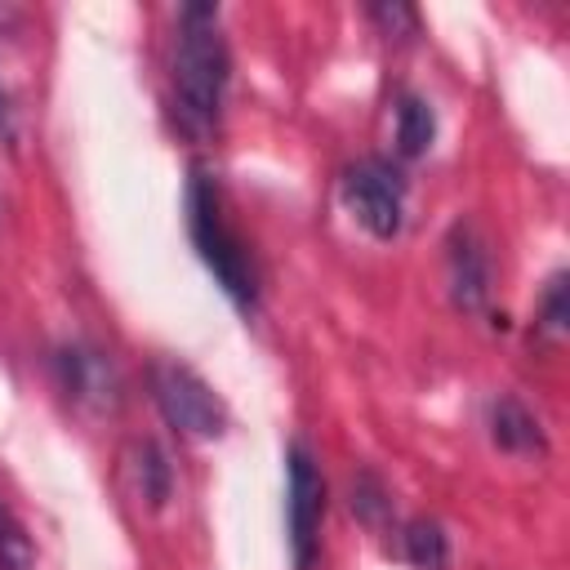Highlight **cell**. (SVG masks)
Listing matches in <instances>:
<instances>
[{"mask_svg":"<svg viewBox=\"0 0 570 570\" xmlns=\"http://www.w3.org/2000/svg\"><path fill=\"white\" fill-rule=\"evenodd\" d=\"M174 102L187 129L205 134L223 116L227 80H232V53L227 40L218 36V9L214 4H187L178 13V36H174Z\"/></svg>","mask_w":570,"mask_h":570,"instance_id":"cell-1","label":"cell"},{"mask_svg":"<svg viewBox=\"0 0 570 570\" xmlns=\"http://www.w3.org/2000/svg\"><path fill=\"white\" fill-rule=\"evenodd\" d=\"M187 227H191V245L200 254V263L214 272V281L223 285V294L236 307H254L258 298V276H254V258L245 249V240L232 232V223L223 218L218 191L205 174L191 178L187 191Z\"/></svg>","mask_w":570,"mask_h":570,"instance_id":"cell-2","label":"cell"},{"mask_svg":"<svg viewBox=\"0 0 570 570\" xmlns=\"http://www.w3.org/2000/svg\"><path fill=\"white\" fill-rule=\"evenodd\" d=\"M147 383H151V401L156 410L165 414V423L191 441H214L227 432V405L223 396L183 361H151L147 370Z\"/></svg>","mask_w":570,"mask_h":570,"instance_id":"cell-3","label":"cell"},{"mask_svg":"<svg viewBox=\"0 0 570 570\" xmlns=\"http://www.w3.org/2000/svg\"><path fill=\"white\" fill-rule=\"evenodd\" d=\"M289 481H285V525H289V552L294 570H312L321 557V521H325V476L303 441L285 454Z\"/></svg>","mask_w":570,"mask_h":570,"instance_id":"cell-4","label":"cell"},{"mask_svg":"<svg viewBox=\"0 0 570 570\" xmlns=\"http://www.w3.org/2000/svg\"><path fill=\"white\" fill-rule=\"evenodd\" d=\"M343 196H347V209L356 214V223L370 236L392 240L401 232V223H405V183L387 160H356L343 174Z\"/></svg>","mask_w":570,"mask_h":570,"instance_id":"cell-5","label":"cell"},{"mask_svg":"<svg viewBox=\"0 0 570 570\" xmlns=\"http://www.w3.org/2000/svg\"><path fill=\"white\" fill-rule=\"evenodd\" d=\"M53 365H58L62 392L76 405H85L94 414H111L120 405V374L107 352H98L89 343H67V347H58Z\"/></svg>","mask_w":570,"mask_h":570,"instance_id":"cell-6","label":"cell"},{"mask_svg":"<svg viewBox=\"0 0 570 570\" xmlns=\"http://www.w3.org/2000/svg\"><path fill=\"white\" fill-rule=\"evenodd\" d=\"M445 267H450V298L463 312H481L490 298V254L485 245L459 223L445 240Z\"/></svg>","mask_w":570,"mask_h":570,"instance_id":"cell-7","label":"cell"},{"mask_svg":"<svg viewBox=\"0 0 570 570\" xmlns=\"http://www.w3.org/2000/svg\"><path fill=\"white\" fill-rule=\"evenodd\" d=\"M490 436L499 450H512V454H530V450H543V432H539V419L512 401V396H499L490 405Z\"/></svg>","mask_w":570,"mask_h":570,"instance_id":"cell-8","label":"cell"},{"mask_svg":"<svg viewBox=\"0 0 570 570\" xmlns=\"http://www.w3.org/2000/svg\"><path fill=\"white\" fill-rule=\"evenodd\" d=\"M125 463H129V472H134V490L147 499V508H160V503L169 499V463H165L160 445H151V441H134V445L125 450Z\"/></svg>","mask_w":570,"mask_h":570,"instance_id":"cell-9","label":"cell"},{"mask_svg":"<svg viewBox=\"0 0 570 570\" xmlns=\"http://www.w3.org/2000/svg\"><path fill=\"white\" fill-rule=\"evenodd\" d=\"M436 138V116L419 94H401L396 102V151L401 156H423Z\"/></svg>","mask_w":570,"mask_h":570,"instance_id":"cell-10","label":"cell"},{"mask_svg":"<svg viewBox=\"0 0 570 570\" xmlns=\"http://www.w3.org/2000/svg\"><path fill=\"white\" fill-rule=\"evenodd\" d=\"M405 557L419 566V570H445L450 561V543H445V530L428 517L410 521L405 525Z\"/></svg>","mask_w":570,"mask_h":570,"instance_id":"cell-11","label":"cell"},{"mask_svg":"<svg viewBox=\"0 0 570 570\" xmlns=\"http://www.w3.org/2000/svg\"><path fill=\"white\" fill-rule=\"evenodd\" d=\"M539 330L543 338L561 343L566 330H570V285H566V272H557L543 289V303H539Z\"/></svg>","mask_w":570,"mask_h":570,"instance_id":"cell-12","label":"cell"},{"mask_svg":"<svg viewBox=\"0 0 570 570\" xmlns=\"http://www.w3.org/2000/svg\"><path fill=\"white\" fill-rule=\"evenodd\" d=\"M0 570H36V548L22 521L0 503Z\"/></svg>","mask_w":570,"mask_h":570,"instance_id":"cell-13","label":"cell"},{"mask_svg":"<svg viewBox=\"0 0 570 570\" xmlns=\"http://www.w3.org/2000/svg\"><path fill=\"white\" fill-rule=\"evenodd\" d=\"M352 512H356L365 525H379V517L387 512V490L379 485V476H374V472L352 476Z\"/></svg>","mask_w":570,"mask_h":570,"instance_id":"cell-14","label":"cell"},{"mask_svg":"<svg viewBox=\"0 0 570 570\" xmlns=\"http://www.w3.org/2000/svg\"><path fill=\"white\" fill-rule=\"evenodd\" d=\"M370 18H374L387 36H396V40H410V36L419 31V13H414L410 4H370Z\"/></svg>","mask_w":570,"mask_h":570,"instance_id":"cell-15","label":"cell"},{"mask_svg":"<svg viewBox=\"0 0 570 570\" xmlns=\"http://www.w3.org/2000/svg\"><path fill=\"white\" fill-rule=\"evenodd\" d=\"M4 142H13V98H9V89L0 85V147Z\"/></svg>","mask_w":570,"mask_h":570,"instance_id":"cell-16","label":"cell"}]
</instances>
